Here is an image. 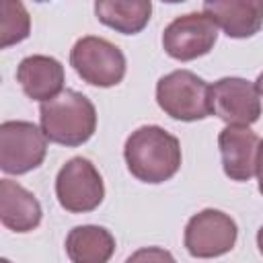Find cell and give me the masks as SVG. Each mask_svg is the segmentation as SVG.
I'll return each instance as SVG.
<instances>
[{
  "instance_id": "cell-17",
  "label": "cell",
  "mask_w": 263,
  "mask_h": 263,
  "mask_svg": "<svg viewBox=\"0 0 263 263\" xmlns=\"http://www.w3.org/2000/svg\"><path fill=\"white\" fill-rule=\"evenodd\" d=\"M125 263H175V257L160 247H144L127 257Z\"/></svg>"
},
{
  "instance_id": "cell-5",
  "label": "cell",
  "mask_w": 263,
  "mask_h": 263,
  "mask_svg": "<svg viewBox=\"0 0 263 263\" xmlns=\"http://www.w3.org/2000/svg\"><path fill=\"white\" fill-rule=\"evenodd\" d=\"M55 195L60 205L72 214L92 212L105 197L103 177L88 158L74 156L55 177Z\"/></svg>"
},
{
  "instance_id": "cell-8",
  "label": "cell",
  "mask_w": 263,
  "mask_h": 263,
  "mask_svg": "<svg viewBox=\"0 0 263 263\" xmlns=\"http://www.w3.org/2000/svg\"><path fill=\"white\" fill-rule=\"evenodd\" d=\"M218 39V27L203 12H187L177 16L164 27L162 47L181 62H189L205 55Z\"/></svg>"
},
{
  "instance_id": "cell-9",
  "label": "cell",
  "mask_w": 263,
  "mask_h": 263,
  "mask_svg": "<svg viewBox=\"0 0 263 263\" xmlns=\"http://www.w3.org/2000/svg\"><path fill=\"white\" fill-rule=\"evenodd\" d=\"M212 113L228 125L249 127L261 115L257 86L245 78H220L212 86Z\"/></svg>"
},
{
  "instance_id": "cell-1",
  "label": "cell",
  "mask_w": 263,
  "mask_h": 263,
  "mask_svg": "<svg viewBox=\"0 0 263 263\" xmlns=\"http://www.w3.org/2000/svg\"><path fill=\"white\" fill-rule=\"evenodd\" d=\"M129 173L144 183H164L181 166L179 140L158 125H142L125 140L123 148Z\"/></svg>"
},
{
  "instance_id": "cell-15",
  "label": "cell",
  "mask_w": 263,
  "mask_h": 263,
  "mask_svg": "<svg viewBox=\"0 0 263 263\" xmlns=\"http://www.w3.org/2000/svg\"><path fill=\"white\" fill-rule=\"evenodd\" d=\"M150 12V0H101L95 4L97 18L123 35L140 33L148 25Z\"/></svg>"
},
{
  "instance_id": "cell-14",
  "label": "cell",
  "mask_w": 263,
  "mask_h": 263,
  "mask_svg": "<svg viewBox=\"0 0 263 263\" xmlns=\"http://www.w3.org/2000/svg\"><path fill=\"white\" fill-rule=\"evenodd\" d=\"M66 253L72 263H107L115 253V238L103 226H76L66 236Z\"/></svg>"
},
{
  "instance_id": "cell-11",
  "label": "cell",
  "mask_w": 263,
  "mask_h": 263,
  "mask_svg": "<svg viewBox=\"0 0 263 263\" xmlns=\"http://www.w3.org/2000/svg\"><path fill=\"white\" fill-rule=\"evenodd\" d=\"M203 14H208L216 27H222L228 37L247 39L259 33L263 27V2L261 0H214L203 2Z\"/></svg>"
},
{
  "instance_id": "cell-4",
  "label": "cell",
  "mask_w": 263,
  "mask_h": 263,
  "mask_svg": "<svg viewBox=\"0 0 263 263\" xmlns=\"http://www.w3.org/2000/svg\"><path fill=\"white\" fill-rule=\"evenodd\" d=\"M70 64L84 82L101 88L115 86L125 76L123 51L111 41L95 35H86L74 43Z\"/></svg>"
},
{
  "instance_id": "cell-12",
  "label": "cell",
  "mask_w": 263,
  "mask_h": 263,
  "mask_svg": "<svg viewBox=\"0 0 263 263\" xmlns=\"http://www.w3.org/2000/svg\"><path fill=\"white\" fill-rule=\"evenodd\" d=\"M16 80L29 99L47 103L62 92L64 66L49 55H29L18 64Z\"/></svg>"
},
{
  "instance_id": "cell-7",
  "label": "cell",
  "mask_w": 263,
  "mask_h": 263,
  "mask_svg": "<svg viewBox=\"0 0 263 263\" xmlns=\"http://www.w3.org/2000/svg\"><path fill=\"white\" fill-rule=\"evenodd\" d=\"M236 222L220 210H203L185 226V249L191 257L212 259L232 251L236 242Z\"/></svg>"
},
{
  "instance_id": "cell-20",
  "label": "cell",
  "mask_w": 263,
  "mask_h": 263,
  "mask_svg": "<svg viewBox=\"0 0 263 263\" xmlns=\"http://www.w3.org/2000/svg\"><path fill=\"white\" fill-rule=\"evenodd\" d=\"M255 86H257V90H259V95H263V72L259 74V78H257V82H255Z\"/></svg>"
},
{
  "instance_id": "cell-10",
  "label": "cell",
  "mask_w": 263,
  "mask_h": 263,
  "mask_svg": "<svg viewBox=\"0 0 263 263\" xmlns=\"http://www.w3.org/2000/svg\"><path fill=\"white\" fill-rule=\"evenodd\" d=\"M259 136L245 125H228L218 136L222 166L232 181H249L255 175Z\"/></svg>"
},
{
  "instance_id": "cell-19",
  "label": "cell",
  "mask_w": 263,
  "mask_h": 263,
  "mask_svg": "<svg viewBox=\"0 0 263 263\" xmlns=\"http://www.w3.org/2000/svg\"><path fill=\"white\" fill-rule=\"evenodd\" d=\"M257 247H259V251H261V255H263V226H261L259 232H257Z\"/></svg>"
},
{
  "instance_id": "cell-13",
  "label": "cell",
  "mask_w": 263,
  "mask_h": 263,
  "mask_svg": "<svg viewBox=\"0 0 263 263\" xmlns=\"http://www.w3.org/2000/svg\"><path fill=\"white\" fill-rule=\"evenodd\" d=\"M41 214V203L31 191L16 181H0V220L8 230L29 232L39 226Z\"/></svg>"
},
{
  "instance_id": "cell-18",
  "label": "cell",
  "mask_w": 263,
  "mask_h": 263,
  "mask_svg": "<svg viewBox=\"0 0 263 263\" xmlns=\"http://www.w3.org/2000/svg\"><path fill=\"white\" fill-rule=\"evenodd\" d=\"M255 175L259 181V191L263 195V142L259 144V152H257V164H255Z\"/></svg>"
},
{
  "instance_id": "cell-16",
  "label": "cell",
  "mask_w": 263,
  "mask_h": 263,
  "mask_svg": "<svg viewBox=\"0 0 263 263\" xmlns=\"http://www.w3.org/2000/svg\"><path fill=\"white\" fill-rule=\"evenodd\" d=\"M31 33V16L23 2L2 0L0 2V47L6 49Z\"/></svg>"
},
{
  "instance_id": "cell-6",
  "label": "cell",
  "mask_w": 263,
  "mask_h": 263,
  "mask_svg": "<svg viewBox=\"0 0 263 263\" xmlns=\"http://www.w3.org/2000/svg\"><path fill=\"white\" fill-rule=\"evenodd\" d=\"M47 138L31 121H4L0 125V168L8 175H25L41 166Z\"/></svg>"
},
{
  "instance_id": "cell-3",
  "label": "cell",
  "mask_w": 263,
  "mask_h": 263,
  "mask_svg": "<svg viewBox=\"0 0 263 263\" xmlns=\"http://www.w3.org/2000/svg\"><path fill=\"white\" fill-rule=\"evenodd\" d=\"M158 107L173 119L197 121L212 115V86L189 70H175L156 84Z\"/></svg>"
},
{
  "instance_id": "cell-2",
  "label": "cell",
  "mask_w": 263,
  "mask_h": 263,
  "mask_svg": "<svg viewBox=\"0 0 263 263\" xmlns=\"http://www.w3.org/2000/svg\"><path fill=\"white\" fill-rule=\"evenodd\" d=\"M39 121L49 142L80 146L97 129V111L88 97L66 88L55 99L41 103Z\"/></svg>"
}]
</instances>
